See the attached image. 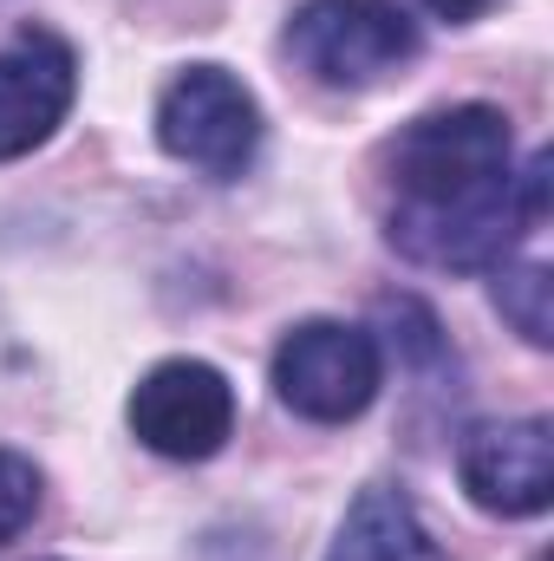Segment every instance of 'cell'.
I'll return each instance as SVG.
<instances>
[{
    "label": "cell",
    "mask_w": 554,
    "mask_h": 561,
    "mask_svg": "<svg viewBox=\"0 0 554 561\" xmlns=\"http://www.w3.org/2000/svg\"><path fill=\"white\" fill-rule=\"evenodd\" d=\"M392 242L424 268H503L549 216V157L516 170V138L496 105H450L405 125L392 150Z\"/></svg>",
    "instance_id": "cell-1"
},
{
    "label": "cell",
    "mask_w": 554,
    "mask_h": 561,
    "mask_svg": "<svg viewBox=\"0 0 554 561\" xmlns=\"http://www.w3.org/2000/svg\"><path fill=\"white\" fill-rule=\"evenodd\" d=\"M385 386V353L353 320H300L275 346V399L307 424L359 419Z\"/></svg>",
    "instance_id": "cell-2"
},
{
    "label": "cell",
    "mask_w": 554,
    "mask_h": 561,
    "mask_svg": "<svg viewBox=\"0 0 554 561\" xmlns=\"http://www.w3.org/2000/svg\"><path fill=\"white\" fill-rule=\"evenodd\" d=\"M157 144L176 163L229 183L262 150V105L229 66H183L157 99Z\"/></svg>",
    "instance_id": "cell-3"
},
{
    "label": "cell",
    "mask_w": 554,
    "mask_h": 561,
    "mask_svg": "<svg viewBox=\"0 0 554 561\" xmlns=\"http://www.w3.org/2000/svg\"><path fill=\"white\" fill-rule=\"evenodd\" d=\"M287 53L320 85H379L417 59V26L392 0H307L287 20Z\"/></svg>",
    "instance_id": "cell-4"
},
{
    "label": "cell",
    "mask_w": 554,
    "mask_h": 561,
    "mask_svg": "<svg viewBox=\"0 0 554 561\" xmlns=\"http://www.w3.org/2000/svg\"><path fill=\"white\" fill-rule=\"evenodd\" d=\"M131 431L170 463H203L235 437V386L209 359H163L131 392Z\"/></svg>",
    "instance_id": "cell-5"
},
{
    "label": "cell",
    "mask_w": 554,
    "mask_h": 561,
    "mask_svg": "<svg viewBox=\"0 0 554 561\" xmlns=\"http://www.w3.org/2000/svg\"><path fill=\"white\" fill-rule=\"evenodd\" d=\"M457 477L489 516H542L554 503V431L549 419L476 424L457 450Z\"/></svg>",
    "instance_id": "cell-6"
},
{
    "label": "cell",
    "mask_w": 554,
    "mask_h": 561,
    "mask_svg": "<svg viewBox=\"0 0 554 561\" xmlns=\"http://www.w3.org/2000/svg\"><path fill=\"white\" fill-rule=\"evenodd\" d=\"M79 92V59L59 33L26 26L0 46V163L39 150L66 125Z\"/></svg>",
    "instance_id": "cell-7"
},
{
    "label": "cell",
    "mask_w": 554,
    "mask_h": 561,
    "mask_svg": "<svg viewBox=\"0 0 554 561\" xmlns=\"http://www.w3.org/2000/svg\"><path fill=\"white\" fill-rule=\"evenodd\" d=\"M326 561H450V556L430 542L417 503L399 483H372V490H359V503L346 510V523H339Z\"/></svg>",
    "instance_id": "cell-8"
},
{
    "label": "cell",
    "mask_w": 554,
    "mask_h": 561,
    "mask_svg": "<svg viewBox=\"0 0 554 561\" xmlns=\"http://www.w3.org/2000/svg\"><path fill=\"white\" fill-rule=\"evenodd\" d=\"M549 294L554 280L542 262H522V268H496V307L516 320V333L529 346H549L554 340V313H549Z\"/></svg>",
    "instance_id": "cell-9"
},
{
    "label": "cell",
    "mask_w": 554,
    "mask_h": 561,
    "mask_svg": "<svg viewBox=\"0 0 554 561\" xmlns=\"http://www.w3.org/2000/svg\"><path fill=\"white\" fill-rule=\"evenodd\" d=\"M33 516H39V470L33 457L0 444V542H13Z\"/></svg>",
    "instance_id": "cell-10"
},
{
    "label": "cell",
    "mask_w": 554,
    "mask_h": 561,
    "mask_svg": "<svg viewBox=\"0 0 554 561\" xmlns=\"http://www.w3.org/2000/svg\"><path fill=\"white\" fill-rule=\"evenodd\" d=\"M437 20H476V13H489L496 0H424Z\"/></svg>",
    "instance_id": "cell-11"
}]
</instances>
